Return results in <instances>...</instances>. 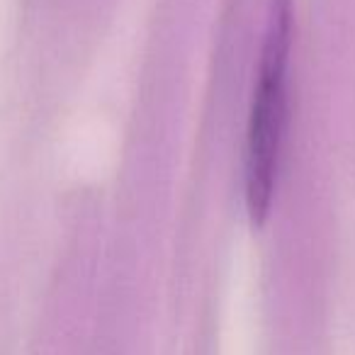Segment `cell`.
Segmentation results:
<instances>
[{
	"label": "cell",
	"mask_w": 355,
	"mask_h": 355,
	"mask_svg": "<svg viewBox=\"0 0 355 355\" xmlns=\"http://www.w3.org/2000/svg\"><path fill=\"white\" fill-rule=\"evenodd\" d=\"M292 44V3L272 0L263 44L258 85L253 90L246 132V209L253 227L270 214L280 168L282 134L287 117V56Z\"/></svg>",
	"instance_id": "cell-1"
}]
</instances>
